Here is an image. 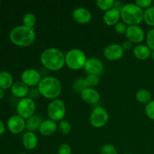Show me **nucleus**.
Here are the masks:
<instances>
[{
	"mask_svg": "<svg viewBox=\"0 0 154 154\" xmlns=\"http://www.w3.org/2000/svg\"><path fill=\"white\" fill-rule=\"evenodd\" d=\"M40 61L45 69L50 71H59L66 65L65 54L57 48H49L42 53Z\"/></svg>",
	"mask_w": 154,
	"mask_h": 154,
	"instance_id": "f257e3e1",
	"label": "nucleus"
},
{
	"mask_svg": "<svg viewBox=\"0 0 154 154\" xmlns=\"http://www.w3.org/2000/svg\"><path fill=\"white\" fill-rule=\"evenodd\" d=\"M36 33L34 28L24 25L17 26L12 29L9 34L10 41L18 47H29L35 41Z\"/></svg>",
	"mask_w": 154,
	"mask_h": 154,
	"instance_id": "f03ea898",
	"label": "nucleus"
},
{
	"mask_svg": "<svg viewBox=\"0 0 154 154\" xmlns=\"http://www.w3.org/2000/svg\"><path fill=\"white\" fill-rule=\"evenodd\" d=\"M41 95L51 100L58 99L63 90L62 84L60 80L54 76H46L42 78L38 85Z\"/></svg>",
	"mask_w": 154,
	"mask_h": 154,
	"instance_id": "7ed1b4c3",
	"label": "nucleus"
},
{
	"mask_svg": "<svg viewBox=\"0 0 154 154\" xmlns=\"http://www.w3.org/2000/svg\"><path fill=\"white\" fill-rule=\"evenodd\" d=\"M120 17L127 26L139 25L144 20V10L135 3H127L120 10Z\"/></svg>",
	"mask_w": 154,
	"mask_h": 154,
	"instance_id": "20e7f679",
	"label": "nucleus"
},
{
	"mask_svg": "<svg viewBox=\"0 0 154 154\" xmlns=\"http://www.w3.org/2000/svg\"><path fill=\"white\" fill-rule=\"evenodd\" d=\"M87 60L85 53L79 48H72L65 54L66 66L72 70L84 69Z\"/></svg>",
	"mask_w": 154,
	"mask_h": 154,
	"instance_id": "39448f33",
	"label": "nucleus"
},
{
	"mask_svg": "<svg viewBox=\"0 0 154 154\" xmlns=\"http://www.w3.org/2000/svg\"><path fill=\"white\" fill-rule=\"evenodd\" d=\"M47 113L49 119L55 122L64 120L66 114V107L64 102L59 99L51 100L47 108Z\"/></svg>",
	"mask_w": 154,
	"mask_h": 154,
	"instance_id": "423d86ee",
	"label": "nucleus"
},
{
	"mask_svg": "<svg viewBox=\"0 0 154 154\" xmlns=\"http://www.w3.org/2000/svg\"><path fill=\"white\" fill-rule=\"evenodd\" d=\"M36 105L34 100L29 97L21 99L17 105V115L22 118L27 120L34 115L35 112Z\"/></svg>",
	"mask_w": 154,
	"mask_h": 154,
	"instance_id": "0eeeda50",
	"label": "nucleus"
},
{
	"mask_svg": "<svg viewBox=\"0 0 154 154\" xmlns=\"http://www.w3.org/2000/svg\"><path fill=\"white\" fill-rule=\"evenodd\" d=\"M109 120V114L108 111L102 107L94 108L90 116V123L93 127L102 128L108 123Z\"/></svg>",
	"mask_w": 154,
	"mask_h": 154,
	"instance_id": "6e6552de",
	"label": "nucleus"
},
{
	"mask_svg": "<svg viewBox=\"0 0 154 154\" xmlns=\"http://www.w3.org/2000/svg\"><path fill=\"white\" fill-rule=\"evenodd\" d=\"M20 78L21 81L29 87H38L42 79L40 72L34 69L24 70L21 74Z\"/></svg>",
	"mask_w": 154,
	"mask_h": 154,
	"instance_id": "1a4fd4ad",
	"label": "nucleus"
},
{
	"mask_svg": "<svg viewBox=\"0 0 154 154\" xmlns=\"http://www.w3.org/2000/svg\"><path fill=\"white\" fill-rule=\"evenodd\" d=\"M84 70L87 75H94L100 76L105 70L103 62L96 57H90L87 60L84 66Z\"/></svg>",
	"mask_w": 154,
	"mask_h": 154,
	"instance_id": "9d476101",
	"label": "nucleus"
},
{
	"mask_svg": "<svg viewBox=\"0 0 154 154\" xmlns=\"http://www.w3.org/2000/svg\"><path fill=\"white\" fill-rule=\"evenodd\" d=\"M125 34L129 42L138 45L142 42L146 37L144 29L139 25L128 26Z\"/></svg>",
	"mask_w": 154,
	"mask_h": 154,
	"instance_id": "9b49d317",
	"label": "nucleus"
},
{
	"mask_svg": "<svg viewBox=\"0 0 154 154\" xmlns=\"http://www.w3.org/2000/svg\"><path fill=\"white\" fill-rule=\"evenodd\" d=\"M103 54L107 60H110V61H117L123 57L124 51H123L121 45L111 44L105 47Z\"/></svg>",
	"mask_w": 154,
	"mask_h": 154,
	"instance_id": "f8f14e48",
	"label": "nucleus"
},
{
	"mask_svg": "<svg viewBox=\"0 0 154 154\" xmlns=\"http://www.w3.org/2000/svg\"><path fill=\"white\" fill-rule=\"evenodd\" d=\"M7 126L12 134H20L26 128V120L17 114L13 115L8 120Z\"/></svg>",
	"mask_w": 154,
	"mask_h": 154,
	"instance_id": "ddd939ff",
	"label": "nucleus"
},
{
	"mask_svg": "<svg viewBox=\"0 0 154 154\" xmlns=\"http://www.w3.org/2000/svg\"><path fill=\"white\" fill-rule=\"evenodd\" d=\"M72 17L80 24H87L92 19V14L89 9L84 7H78L72 12Z\"/></svg>",
	"mask_w": 154,
	"mask_h": 154,
	"instance_id": "4468645a",
	"label": "nucleus"
},
{
	"mask_svg": "<svg viewBox=\"0 0 154 154\" xmlns=\"http://www.w3.org/2000/svg\"><path fill=\"white\" fill-rule=\"evenodd\" d=\"M120 10L115 8L107 11L103 14L104 23L108 26H114L117 23L120 22Z\"/></svg>",
	"mask_w": 154,
	"mask_h": 154,
	"instance_id": "2eb2a0df",
	"label": "nucleus"
},
{
	"mask_svg": "<svg viewBox=\"0 0 154 154\" xmlns=\"http://www.w3.org/2000/svg\"><path fill=\"white\" fill-rule=\"evenodd\" d=\"M81 97L86 103L94 105L100 99V94L95 88L87 87L81 93Z\"/></svg>",
	"mask_w": 154,
	"mask_h": 154,
	"instance_id": "dca6fc26",
	"label": "nucleus"
},
{
	"mask_svg": "<svg viewBox=\"0 0 154 154\" xmlns=\"http://www.w3.org/2000/svg\"><path fill=\"white\" fill-rule=\"evenodd\" d=\"M57 129H58V126H57V122L51 119H47L42 121L38 131L44 136H50V135H54L57 132Z\"/></svg>",
	"mask_w": 154,
	"mask_h": 154,
	"instance_id": "f3484780",
	"label": "nucleus"
},
{
	"mask_svg": "<svg viewBox=\"0 0 154 154\" xmlns=\"http://www.w3.org/2000/svg\"><path fill=\"white\" fill-rule=\"evenodd\" d=\"M11 93L15 97L20 98V99H23L27 97L29 93V87L26 85L22 81H16L13 84V85L11 87Z\"/></svg>",
	"mask_w": 154,
	"mask_h": 154,
	"instance_id": "a211bd4d",
	"label": "nucleus"
},
{
	"mask_svg": "<svg viewBox=\"0 0 154 154\" xmlns=\"http://www.w3.org/2000/svg\"><path fill=\"white\" fill-rule=\"evenodd\" d=\"M22 143L23 147L29 150H34L38 145V139L35 132H27L24 133L22 138Z\"/></svg>",
	"mask_w": 154,
	"mask_h": 154,
	"instance_id": "6ab92c4d",
	"label": "nucleus"
},
{
	"mask_svg": "<svg viewBox=\"0 0 154 154\" xmlns=\"http://www.w3.org/2000/svg\"><path fill=\"white\" fill-rule=\"evenodd\" d=\"M152 51L147 46V45L139 44L133 48V54L138 60H146L151 56Z\"/></svg>",
	"mask_w": 154,
	"mask_h": 154,
	"instance_id": "aec40b11",
	"label": "nucleus"
},
{
	"mask_svg": "<svg viewBox=\"0 0 154 154\" xmlns=\"http://www.w3.org/2000/svg\"><path fill=\"white\" fill-rule=\"evenodd\" d=\"M43 120H44L41 116L38 115V114H34L29 118L26 120V128L28 129L29 132H34L35 131L38 130Z\"/></svg>",
	"mask_w": 154,
	"mask_h": 154,
	"instance_id": "412c9836",
	"label": "nucleus"
},
{
	"mask_svg": "<svg viewBox=\"0 0 154 154\" xmlns=\"http://www.w3.org/2000/svg\"><path fill=\"white\" fill-rule=\"evenodd\" d=\"M13 77L8 72L3 71L0 72V88L7 90L13 85Z\"/></svg>",
	"mask_w": 154,
	"mask_h": 154,
	"instance_id": "4be33fe9",
	"label": "nucleus"
},
{
	"mask_svg": "<svg viewBox=\"0 0 154 154\" xmlns=\"http://www.w3.org/2000/svg\"><path fill=\"white\" fill-rule=\"evenodd\" d=\"M135 99L138 102L141 104H146L152 100V94L148 90L146 89H141L138 90L135 94Z\"/></svg>",
	"mask_w": 154,
	"mask_h": 154,
	"instance_id": "5701e85b",
	"label": "nucleus"
},
{
	"mask_svg": "<svg viewBox=\"0 0 154 154\" xmlns=\"http://www.w3.org/2000/svg\"><path fill=\"white\" fill-rule=\"evenodd\" d=\"M149 26L154 27V7L153 5L144 11V20Z\"/></svg>",
	"mask_w": 154,
	"mask_h": 154,
	"instance_id": "b1692460",
	"label": "nucleus"
},
{
	"mask_svg": "<svg viewBox=\"0 0 154 154\" xmlns=\"http://www.w3.org/2000/svg\"><path fill=\"white\" fill-rule=\"evenodd\" d=\"M36 22H37L36 16L31 12L25 14L23 17V25L26 26L34 28V26L36 24Z\"/></svg>",
	"mask_w": 154,
	"mask_h": 154,
	"instance_id": "393cba45",
	"label": "nucleus"
},
{
	"mask_svg": "<svg viewBox=\"0 0 154 154\" xmlns=\"http://www.w3.org/2000/svg\"><path fill=\"white\" fill-rule=\"evenodd\" d=\"M84 82H85L87 87L89 88H94L100 82V78L99 76L94 75H87L86 78H84Z\"/></svg>",
	"mask_w": 154,
	"mask_h": 154,
	"instance_id": "a878e982",
	"label": "nucleus"
},
{
	"mask_svg": "<svg viewBox=\"0 0 154 154\" xmlns=\"http://www.w3.org/2000/svg\"><path fill=\"white\" fill-rule=\"evenodd\" d=\"M114 3H115L114 0H97L96 5L100 10L105 12L114 8Z\"/></svg>",
	"mask_w": 154,
	"mask_h": 154,
	"instance_id": "bb28decb",
	"label": "nucleus"
},
{
	"mask_svg": "<svg viewBox=\"0 0 154 154\" xmlns=\"http://www.w3.org/2000/svg\"><path fill=\"white\" fill-rule=\"evenodd\" d=\"M57 126H58V130L63 135H68L72 130V125L66 120H63L60 121V123L57 124Z\"/></svg>",
	"mask_w": 154,
	"mask_h": 154,
	"instance_id": "cd10ccee",
	"label": "nucleus"
},
{
	"mask_svg": "<svg viewBox=\"0 0 154 154\" xmlns=\"http://www.w3.org/2000/svg\"><path fill=\"white\" fill-rule=\"evenodd\" d=\"M146 43L147 46L151 51H154V28L150 29L146 35Z\"/></svg>",
	"mask_w": 154,
	"mask_h": 154,
	"instance_id": "c85d7f7f",
	"label": "nucleus"
},
{
	"mask_svg": "<svg viewBox=\"0 0 154 154\" xmlns=\"http://www.w3.org/2000/svg\"><path fill=\"white\" fill-rule=\"evenodd\" d=\"M73 88L76 93H79L81 94V92L87 88L85 82H84V78H79L77 79L73 84Z\"/></svg>",
	"mask_w": 154,
	"mask_h": 154,
	"instance_id": "c756f323",
	"label": "nucleus"
},
{
	"mask_svg": "<svg viewBox=\"0 0 154 154\" xmlns=\"http://www.w3.org/2000/svg\"><path fill=\"white\" fill-rule=\"evenodd\" d=\"M144 111L149 119L154 120V99H152L150 102H148L145 105Z\"/></svg>",
	"mask_w": 154,
	"mask_h": 154,
	"instance_id": "7c9ffc66",
	"label": "nucleus"
},
{
	"mask_svg": "<svg viewBox=\"0 0 154 154\" xmlns=\"http://www.w3.org/2000/svg\"><path fill=\"white\" fill-rule=\"evenodd\" d=\"M101 154H118L116 147L111 144H106L102 147Z\"/></svg>",
	"mask_w": 154,
	"mask_h": 154,
	"instance_id": "2f4dec72",
	"label": "nucleus"
},
{
	"mask_svg": "<svg viewBox=\"0 0 154 154\" xmlns=\"http://www.w3.org/2000/svg\"><path fill=\"white\" fill-rule=\"evenodd\" d=\"M72 147L66 143H63L57 148V154H72Z\"/></svg>",
	"mask_w": 154,
	"mask_h": 154,
	"instance_id": "473e14b6",
	"label": "nucleus"
},
{
	"mask_svg": "<svg viewBox=\"0 0 154 154\" xmlns=\"http://www.w3.org/2000/svg\"><path fill=\"white\" fill-rule=\"evenodd\" d=\"M128 26L123 21H120V22L117 23L115 26H114V30L117 32L118 34H125L127 29Z\"/></svg>",
	"mask_w": 154,
	"mask_h": 154,
	"instance_id": "72a5a7b5",
	"label": "nucleus"
},
{
	"mask_svg": "<svg viewBox=\"0 0 154 154\" xmlns=\"http://www.w3.org/2000/svg\"><path fill=\"white\" fill-rule=\"evenodd\" d=\"M40 96H42V95H41L40 92H39L38 88V87H32L31 89H29L27 97L30 98V99L35 101V99H38Z\"/></svg>",
	"mask_w": 154,
	"mask_h": 154,
	"instance_id": "f704fd0d",
	"label": "nucleus"
},
{
	"mask_svg": "<svg viewBox=\"0 0 154 154\" xmlns=\"http://www.w3.org/2000/svg\"><path fill=\"white\" fill-rule=\"evenodd\" d=\"M135 3L141 9H144V10L153 5L152 0H137Z\"/></svg>",
	"mask_w": 154,
	"mask_h": 154,
	"instance_id": "c9c22d12",
	"label": "nucleus"
},
{
	"mask_svg": "<svg viewBox=\"0 0 154 154\" xmlns=\"http://www.w3.org/2000/svg\"><path fill=\"white\" fill-rule=\"evenodd\" d=\"M122 48H123V51H129L130 50H132V42H129V41H126V42H123V43L121 45Z\"/></svg>",
	"mask_w": 154,
	"mask_h": 154,
	"instance_id": "e433bc0d",
	"label": "nucleus"
},
{
	"mask_svg": "<svg viewBox=\"0 0 154 154\" xmlns=\"http://www.w3.org/2000/svg\"><path fill=\"white\" fill-rule=\"evenodd\" d=\"M5 124L3 123V122L2 120H0V135H2L5 132Z\"/></svg>",
	"mask_w": 154,
	"mask_h": 154,
	"instance_id": "4c0bfd02",
	"label": "nucleus"
},
{
	"mask_svg": "<svg viewBox=\"0 0 154 154\" xmlns=\"http://www.w3.org/2000/svg\"><path fill=\"white\" fill-rule=\"evenodd\" d=\"M5 96V90L3 89L0 88V99H3V97Z\"/></svg>",
	"mask_w": 154,
	"mask_h": 154,
	"instance_id": "58836bf2",
	"label": "nucleus"
},
{
	"mask_svg": "<svg viewBox=\"0 0 154 154\" xmlns=\"http://www.w3.org/2000/svg\"><path fill=\"white\" fill-rule=\"evenodd\" d=\"M150 58L154 61V51H152L151 52V56H150Z\"/></svg>",
	"mask_w": 154,
	"mask_h": 154,
	"instance_id": "ea45409f",
	"label": "nucleus"
},
{
	"mask_svg": "<svg viewBox=\"0 0 154 154\" xmlns=\"http://www.w3.org/2000/svg\"><path fill=\"white\" fill-rule=\"evenodd\" d=\"M123 154H134V153H123Z\"/></svg>",
	"mask_w": 154,
	"mask_h": 154,
	"instance_id": "a19ab883",
	"label": "nucleus"
},
{
	"mask_svg": "<svg viewBox=\"0 0 154 154\" xmlns=\"http://www.w3.org/2000/svg\"><path fill=\"white\" fill-rule=\"evenodd\" d=\"M18 154H26V153H18Z\"/></svg>",
	"mask_w": 154,
	"mask_h": 154,
	"instance_id": "79ce46f5",
	"label": "nucleus"
},
{
	"mask_svg": "<svg viewBox=\"0 0 154 154\" xmlns=\"http://www.w3.org/2000/svg\"><path fill=\"white\" fill-rule=\"evenodd\" d=\"M153 6L154 7V1H153Z\"/></svg>",
	"mask_w": 154,
	"mask_h": 154,
	"instance_id": "37998d69",
	"label": "nucleus"
},
{
	"mask_svg": "<svg viewBox=\"0 0 154 154\" xmlns=\"http://www.w3.org/2000/svg\"><path fill=\"white\" fill-rule=\"evenodd\" d=\"M0 6H1V1H0Z\"/></svg>",
	"mask_w": 154,
	"mask_h": 154,
	"instance_id": "c03bdc74",
	"label": "nucleus"
}]
</instances>
